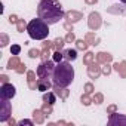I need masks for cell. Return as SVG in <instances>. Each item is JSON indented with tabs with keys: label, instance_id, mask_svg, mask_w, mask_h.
Here are the masks:
<instances>
[{
	"label": "cell",
	"instance_id": "6da1fadb",
	"mask_svg": "<svg viewBox=\"0 0 126 126\" xmlns=\"http://www.w3.org/2000/svg\"><path fill=\"white\" fill-rule=\"evenodd\" d=\"M37 15L39 18L46 21L49 25L59 22L65 16L62 6L58 0H40V3L37 6Z\"/></svg>",
	"mask_w": 126,
	"mask_h": 126
},
{
	"label": "cell",
	"instance_id": "7a4b0ae2",
	"mask_svg": "<svg viewBox=\"0 0 126 126\" xmlns=\"http://www.w3.org/2000/svg\"><path fill=\"white\" fill-rule=\"evenodd\" d=\"M52 80L53 85L67 88L71 85V82L74 80V68L71 67L70 61H61L56 62V65L53 68V74H52Z\"/></svg>",
	"mask_w": 126,
	"mask_h": 126
},
{
	"label": "cell",
	"instance_id": "3957f363",
	"mask_svg": "<svg viewBox=\"0 0 126 126\" xmlns=\"http://www.w3.org/2000/svg\"><path fill=\"white\" fill-rule=\"evenodd\" d=\"M28 36L34 40H45L49 36V24L42 18H34L27 25Z\"/></svg>",
	"mask_w": 126,
	"mask_h": 126
},
{
	"label": "cell",
	"instance_id": "277c9868",
	"mask_svg": "<svg viewBox=\"0 0 126 126\" xmlns=\"http://www.w3.org/2000/svg\"><path fill=\"white\" fill-rule=\"evenodd\" d=\"M53 68H55V65L50 61H43L37 68V76L40 79H49L53 74Z\"/></svg>",
	"mask_w": 126,
	"mask_h": 126
},
{
	"label": "cell",
	"instance_id": "5b68a950",
	"mask_svg": "<svg viewBox=\"0 0 126 126\" xmlns=\"http://www.w3.org/2000/svg\"><path fill=\"white\" fill-rule=\"evenodd\" d=\"M11 113H12V107L9 104V99L2 98V101H0V122H6Z\"/></svg>",
	"mask_w": 126,
	"mask_h": 126
},
{
	"label": "cell",
	"instance_id": "8992f818",
	"mask_svg": "<svg viewBox=\"0 0 126 126\" xmlns=\"http://www.w3.org/2000/svg\"><path fill=\"white\" fill-rule=\"evenodd\" d=\"M16 94V89L14 85L11 83H3L2 88H0V98H5V99H12Z\"/></svg>",
	"mask_w": 126,
	"mask_h": 126
},
{
	"label": "cell",
	"instance_id": "52a82bcc",
	"mask_svg": "<svg viewBox=\"0 0 126 126\" xmlns=\"http://www.w3.org/2000/svg\"><path fill=\"white\" fill-rule=\"evenodd\" d=\"M101 24H102L101 15H99L98 12H92V14L89 15V21H88L89 28H91V30H98V28L101 27Z\"/></svg>",
	"mask_w": 126,
	"mask_h": 126
},
{
	"label": "cell",
	"instance_id": "ba28073f",
	"mask_svg": "<svg viewBox=\"0 0 126 126\" xmlns=\"http://www.w3.org/2000/svg\"><path fill=\"white\" fill-rule=\"evenodd\" d=\"M88 74H89L91 79H96L101 74V67L98 64H91L89 68H88Z\"/></svg>",
	"mask_w": 126,
	"mask_h": 126
},
{
	"label": "cell",
	"instance_id": "9c48e42d",
	"mask_svg": "<svg viewBox=\"0 0 126 126\" xmlns=\"http://www.w3.org/2000/svg\"><path fill=\"white\" fill-rule=\"evenodd\" d=\"M108 125H126V116L114 114V116H111V117H110Z\"/></svg>",
	"mask_w": 126,
	"mask_h": 126
},
{
	"label": "cell",
	"instance_id": "30bf717a",
	"mask_svg": "<svg viewBox=\"0 0 126 126\" xmlns=\"http://www.w3.org/2000/svg\"><path fill=\"white\" fill-rule=\"evenodd\" d=\"M49 88H50V82H49L47 79H39V80H37V89H39V91L46 92Z\"/></svg>",
	"mask_w": 126,
	"mask_h": 126
},
{
	"label": "cell",
	"instance_id": "8fae6325",
	"mask_svg": "<svg viewBox=\"0 0 126 126\" xmlns=\"http://www.w3.org/2000/svg\"><path fill=\"white\" fill-rule=\"evenodd\" d=\"M19 64H21V62H19V56H18V55H14V56L8 61V68H9V70H16Z\"/></svg>",
	"mask_w": 126,
	"mask_h": 126
},
{
	"label": "cell",
	"instance_id": "7c38bea8",
	"mask_svg": "<svg viewBox=\"0 0 126 126\" xmlns=\"http://www.w3.org/2000/svg\"><path fill=\"white\" fill-rule=\"evenodd\" d=\"M62 53H64V59H67V61H74L77 58V50L76 49H65Z\"/></svg>",
	"mask_w": 126,
	"mask_h": 126
},
{
	"label": "cell",
	"instance_id": "4fadbf2b",
	"mask_svg": "<svg viewBox=\"0 0 126 126\" xmlns=\"http://www.w3.org/2000/svg\"><path fill=\"white\" fill-rule=\"evenodd\" d=\"M65 18L70 21V22H77L79 19H82V14H79V12H74V11H71V12H68V14H65Z\"/></svg>",
	"mask_w": 126,
	"mask_h": 126
},
{
	"label": "cell",
	"instance_id": "5bb4252c",
	"mask_svg": "<svg viewBox=\"0 0 126 126\" xmlns=\"http://www.w3.org/2000/svg\"><path fill=\"white\" fill-rule=\"evenodd\" d=\"M96 59H98V62L105 64V62L111 61V55H110V53H105V52H99V53L96 55Z\"/></svg>",
	"mask_w": 126,
	"mask_h": 126
},
{
	"label": "cell",
	"instance_id": "9a60e30c",
	"mask_svg": "<svg viewBox=\"0 0 126 126\" xmlns=\"http://www.w3.org/2000/svg\"><path fill=\"white\" fill-rule=\"evenodd\" d=\"M53 91L61 98H67V95H68V91L67 89H62V86H58V85H53Z\"/></svg>",
	"mask_w": 126,
	"mask_h": 126
},
{
	"label": "cell",
	"instance_id": "2e32d148",
	"mask_svg": "<svg viewBox=\"0 0 126 126\" xmlns=\"http://www.w3.org/2000/svg\"><path fill=\"white\" fill-rule=\"evenodd\" d=\"M43 101L47 102V104H53V102L56 101L55 94H53V92H47V94H45V95H43Z\"/></svg>",
	"mask_w": 126,
	"mask_h": 126
},
{
	"label": "cell",
	"instance_id": "e0dca14e",
	"mask_svg": "<svg viewBox=\"0 0 126 126\" xmlns=\"http://www.w3.org/2000/svg\"><path fill=\"white\" fill-rule=\"evenodd\" d=\"M34 77H36V74H34L33 71H28V86H30L31 89H36V88H37V82L34 83V80H36Z\"/></svg>",
	"mask_w": 126,
	"mask_h": 126
},
{
	"label": "cell",
	"instance_id": "ac0fdd59",
	"mask_svg": "<svg viewBox=\"0 0 126 126\" xmlns=\"http://www.w3.org/2000/svg\"><path fill=\"white\" fill-rule=\"evenodd\" d=\"M114 70L120 71V73H122V76H123V77H126V62H122L120 65H119V62H117V64H114Z\"/></svg>",
	"mask_w": 126,
	"mask_h": 126
},
{
	"label": "cell",
	"instance_id": "d6986e66",
	"mask_svg": "<svg viewBox=\"0 0 126 126\" xmlns=\"http://www.w3.org/2000/svg\"><path fill=\"white\" fill-rule=\"evenodd\" d=\"M94 58H95V55H94L92 52H88V53L85 55V58H83V64L91 65V64H92V61H94Z\"/></svg>",
	"mask_w": 126,
	"mask_h": 126
},
{
	"label": "cell",
	"instance_id": "ffe728a7",
	"mask_svg": "<svg viewBox=\"0 0 126 126\" xmlns=\"http://www.w3.org/2000/svg\"><path fill=\"white\" fill-rule=\"evenodd\" d=\"M64 43H65V39L58 37V39H55L53 46H55V49H56V50H61V49H62V46H64Z\"/></svg>",
	"mask_w": 126,
	"mask_h": 126
},
{
	"label": "cell",
	"instance_id": "44dd1931",
	"mask_svg": "<svg viewBox=\"0 0 126 126\" xmlns=\"http://www.w3.org/2000/svg\"><path fill=\"white\" fill-rule=\"evenodd\" d=\"M33 117H34V120H36L37 123H42V122H43V111H40V110H34Z\"/></svg>",
	"mask_w": 126,
	"mask_h": 126
},
{
	"label": "cell",
	"instance_id": "7402d4cb",
	"mask_svg": "<svg viewBox=\"0 0 126 126\" xmlns=\"http://www.w3.org/2000/svg\"><path fill=\"white\" fill-rule=\"evenodd\" d=\"M62 59H64V53H62L61 50H55L53 52V61L55 62H61Z\"/></svg>",
	"mask_w": 126,
	"mask_h": 126
},
{
	"label": "cell",
	"instance_id": "603a6c76",
	"mask_svg": "<svg viewBox=\"0 0 126 126\" xmlns=\"http://www.w3.org/2000/svg\"><path fill=\"white\" fill-rule=\"evenodd\" d=\"M27 25H28V24H25L24 19H18V22H16V27H18V31H19V33H22L24 30H27Z\"/></svg>",
	"mask_w": 126,
	"mask_h": 126
},
{
	"label": "cell",
	"instance_id": "cb8c5ba5",
	"mask_svg": "<svg viewBox=\"0 0 126 126\" xmlns=\"http://www.w3.org/2000/svg\"><path fill=\"white\" fill-rule=\"evenodd\" d=\"M8 43H9V37H8L6 34H0V46L5 47Z\"/></svg>",
	"mask_w": 126,
	"mask_h": 126
},
{
	"label": "cell",
	"instance_id": "d4e9b609",
	"mask_svg": "<svg viewBox=\"0 0 126 126\" xmlns=\"http://www.w3.org/2000/svg\"><path fill=\"white\" fill-rule=\"evenodd\" d=\"M76 43H77V49H82V50L88 49V42L86 40H76Z\"/></svg>",
	"mask_w": 126,
	"mask_h": 126
},
{
	"label": "cell",
	"instance_id": "484cf974",
	"mask_svg": "<svg viewBox=\"0 0 126 126\" xmlns=\"http://www.w3.org/2000/svg\"><path fill=\"white\" fill-rule=\"evenodd\" d=\"M28 55H30V58H37V56H42V52L39 49H30Z\"/></svg>",
	"mask_w": 126,
	"mask_h": 126
},
{
	"label": "cell",
	"instance_id": "4316f807",
	"mask_svg": "<svg viewBox=\"0 0 126 126\" xmlns=\"http://www.w3.org/2000/svg\"><path fill=\"white\" fill-rule=\"evenodd\" d=\"M19 52H21V46H19V45H12L11 53H12V55H19Z\"/></svg>",
	"mask_w": 126,
	"mask_h": 126
},
{
	"label": "cell",
	"instance_id": "83f0119b",
	"mask_svg": "<svg viewBox=\"0 0 126 126\" xmlns=\"http://www.w3.org/2000/svg\"><path fill=\"white\" fill-rule=\"evenodd\" d=\"M101 71H102V73H104L105 76H108V74L111 73V67H110V65L107 64V62H105V64H104V67L101 68Z\"/></svg>",
	"mask_w": 126,
	"mask_h": 126
},
{
	"label": "cell",
	"instance_id": "f1b7e54d",
	"mask_svg": "<svg viewBox=\"0 0 126 126\" xmlns=\"http://www.w3.org/2000/svg\"><path fill=\"white\" fill-rule=\"evenodd\" d=\"M86 42H94V45H98V43H96L98 39H95V36H94L92 33H89V34L86 36Z\"/></svg>",
	"mask_w": 126,
	"mask_h": 126
},
{
	"label": "cell",
	"instance_id": "f546056e",
	"mask_svg": "<svg viewBox=\"0 0 126 126\" xmlns=\"http://www.w3.org/2000/svg\"><path fill=\"white\" fill-rule=\"evenodd\" d=\"M82 102H83L85 105H89V104H91V98H89L88 95H82Z\"/></svg>",
	"mask_w": 126,
	"mask_h": 126
},
{
	"label": "cell",
	"instance_id": "4dcf8cb0",
	"mask_svg": "<svg viewBox=\"0 0 126 126\" xmlns=\"http://www.w3.org/2000/svg\"><path fill=\"white\" fill-rule=\"evenodd\" d=\"M76 40V37H74V34L70 31L68 34H67V37H65V42H74Z\"/></svg>",
	"mask_w": 126,
	"mask_h": 126
},
{
	"label": "cell",
	"instance_id": "1f68e13d",
	"mask_svg": "<svg viewBox=\"0 0 126 126\" xmlns=\"http://www.w3.org/2000/svg\"><path fill=\"white\" fill-rule=\"evenodd\" d=\"M47 56H49V49H45V50L42 52V58H43V61H47Z\"/></svg>",
	"mask_w": 126,
	"mask_h": 126
},
{
	"label": "cell",
	"instance_id": "d6a6232c",
	"mask_svg": "<svg viewBox=\"0 0 126 126\" xmlns=\"http://www.w3.org/2000/svg\"><path fill=\"white\" fill-rule=\"evenodd\" d=\"M85 89H86V94H91V92H94V86H92L91 83L85 85Z\"/></svg>",
	"mask_w": 126,
	"mask_h": 126
},
{
	"label": "cell",
	"instance_id": "836d02e7",
	"mask_svg": "<svg viewBox=\"0 0 126 126\" xmlns=\"http://www.w3.org/2000/svg\"><path fill=\"white\" fill-rule=\"evenodd\" d=\"M94 102H96V104H101L102 102V95H95V98H94Z\"/></svg>",
	"mask_w": 126,
	"mask_h": 126
},
{
	"label": "cell",
	"instance_id": "e575fe53",
	"mask_svg": "<svg viewBox=\"0 0 126 126\" xmlns=\"http://www.w3.org/2000/svg\"><path fill=\"white\" fill-rule=\"evenodd\" d=\"M9 22H11V24L18 22V16H16V15H11V16H9Z\"/></svg>",
	"mask_w": 126,
	"mask_h": 126
},
{
	"label": "cell",
	"instance_id": "d590c367",
	"mask_svg": "<svg viewBox=\"0 0 126 126\" xmlns=\"http://www.w3.org/2000/svg\"><path fill=\"white\" fill-rule=\"evenodd\" d=\"M24 71H25V65H24V64H19V65H18V68H16V73H19V74H21V73H24Z\"/></svg>",
	"mask_w": 126,
	"mask_h": 126
},
{
	"label": "cell",
	"instance_id": "8d00e7d4",
	"mask_svg": "<svg viewBox=\"0 0 126 126\" xmlns=\"http://www.w3.org/2000/svg\"><path fill=\"white\" fill-rule=\"evenodd\" d=\"M50 107H52V104H50V105L47 107V102H46V105L43 107V113H47V114H49V113L52 111V108H50Z\"/></svg>",
	"mask_w": 126,
	"mask_h": 126
},
{
	"label": "cell",
	"instance_id": "74e56055",
	"mask_svg": "<svg viewBox=\"0 0 126 126\" xmlns=\"http://www.w3.org/2000/svg\"><path fill=\"white\" fill-rule=\"evenodd\" d=\"M18 125H21V126H24V125H33V122L31 120H21Z\"/></svg>",
	"mask_w": 126,
	"mask_h": 126
},
{
	"label": "cell",
	"instance_id": "f35d334b",
	"mask_svg": "<svg viewBox=\"0 0 126 126\" xmlns=\"http://www.w3.org/2000/svg\"><path fill=\"white\" fill-rule=\"evenodd\" d=\"M0 80H2L3 83H8V80H9V77H8L6 74H2V76H0Z\"/></svg>",
	"mask_w": 126,
	"mask_h": 126
},
{
	"label": "cell",
	"instance_id": "ab89813d",
	"mask_svg": "<svg viewBox=\"0 0 126 126\" xmlns=\"http://www.w3.org/2000/svg\"><path fill=\"white\" fill-rule=\"evenodd\" d=\"M85 2L88 3V5H94V3H96L98 0H85Z\"/></svg>",
	"mask_w": 126,
	"mask_h": 126
},
{
	"label": "cell",
	"instance_id": "60d3db41",
	"mask_svg": "<svg viewBox=\"0 0 126 126\" xmlns=\"http://www.w3.org/2000/svg\"><path fill=\"white\" fill-rule=\"evenodd\" d=\"M114 110H116V107H114V105H111V107H110V108H108V113H113V111H114Z\"/></svg>",
	"mask_w": 126,
	"mask_h": 126
},
{
	"label": "cell",
	"instance_id": "b9f144b4",
	"mask_svg": "<svg viewBox=\"0 0 126 126\" xmlns=\"http://www.w3.org/2000/svg\"><path fill=\"white\" fill-rule=\"evenodd\" d=\"M120 2H122V3H125V5H126V0H120Z\"/></svg>",
	"mask_w": 126,
	"mask_h": 126
}]
</instances>
